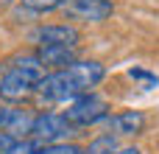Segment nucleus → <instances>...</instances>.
Here are the masks:
<instances>
[{"mask_svg": "<svg viewBox=\"0 0 159 154\" xmlns=\"http://www.w3.org/2000/svg\"><path fill=\"white\" fill-rule=\"evenodd\" d=\"M120 152V146H117V135H101V137H95L89 146H87V154H117Z\"/></svg>", "mask_w": 159, "mask_h": 154, "instance_id": "obj_10", "label": "nucleus"}, {"mask_svg": "<svg viewBox=\"0 0 159 154\" xmlns=\"http://www.w3.org/2000/svg\"><path fill=\"white\" fill-rule=\"evenodd\" d=\"M8 154H45V152H42V146H36V143H31V140H17V146Z\"/></svg>", "mask_w": 159, "mask_h": 154, "instance_id": "obj_13", "label": "nucleus"}, {"mask_svg": "<svg viewBox=\"0 0 159 154\" xmlns=\"http://www.w3.org/2000/svg\"><path fill=\"white\" fill-rule=\"evenodd\" d=\"M61 11L78 22H103L115 11V6H112V0H67L61 6Z\"/></svg>", "mask_w": 159, "mask_h": 154, "instance_id": "obj_5", "label": "nucleus"}, {"mask_svg": "<svg viewBox=\"0 0 159 154\" xmlns=\"http://www.w3.org/2000/svg\"><path fill=\"white\" fill-rule=\"evenodd\" d=\"M64 0H22V8L34 11V14H45V11H56L61 8Z\"/></svg>", "mask_w": 159, "mask_h": 154, "instance_id": "obj_11", "label": "nucleus"}, {"mask_svg": "<svg viewBox=\"0 0 159 154\" xmlns=\"http://www.w3.org/2000/svg\"><path fill=\"white\" fill-rule=\"evenodd\" d=\"M3 76H6V65H0V81H3Z\"/></svg>", "mask_w": 159, "mask_h": 154, "instance_id": "obj_17", "label": "nucleus"}, {"mask_svg": "<svg viewBox=\"0 0 159 154\" xmlns=\"http://www.w3.org/2000/svg\"><path fill=\"white\" fill-rule=\"evenodd\" d=\"M34 39L39 45H61V48H75L81 42V34L75 25L67 22H56V25H42L34 31Z\"/></svg>", "mask_w": 159, "mask_h": 154, "instance_id": "obj_6", "label": "nucleus"}, {"mask_svg": "<svg viewBox=\"0 0 159 154\" xmlns=\"http://www.w3.org/2000/svg\"><path fill=\"white\" fill-rule=\"evenodd\" d=\"M42 70L45 65L39 62L36 53H25L17 56L11 62V67L6 70L3 81H0V95L6 101H22L31 93H36V84L42 81Z\"/></svg>", "mask_w": 159, "mask_h": 154, "instance_id": "obj_2", "label": "nucleus"}, {"mask_svg": "<svg viewBox=\"0 0 159 154\" xmlns=\"http://www.w3.org/2000/svg\"><path fill=\"white\" fill-rule=\"evenodd\" d=\"M14 146H17V137H14V135H8V132L3 129V132H0V154H8Z\"/></svg>", "mask_w": 159, "mask_h": 154, "instance_id": "obj_15", "label": "nucleus"}, {"mask_svg": "<svg viewBox=\"0 0 159 154\" xmlns=\"http://www.w3.org/2000/svg\"><path fill=\"white\" fill-rule=\"evenodd\" d=\"M64 118H67L75 129H81V126H95L98 121H106V118H109V104H106L101 95L87 93V95H78V98L67 107Z\"/></svg>", "mask_w": 159, "mask_h": 154, "instance_id": "obj_3", "label": "nucleus"}, {"mask_svg": "<svg viewBox=\"0 0 159 154\" xmlns=\"http://www.w3.org/2000/svg\"><path fill=\"white\" fill-rule=\"evenodd\" d=\"M103 76H106V67L95 59L73 62L64 70L42 76V81L36 84V93L45 101H75L78 95L92 93V87H98L103 81Z\"/></svg>", "mask_w": 159, "mask_h": 154, "instance_id": "obj_1", "label": "nucleus"}, {"mask_svg": "<svg viewBox=\"0 0 159 154\" xmlns=\"http://www.w3.org/2000/svg\"><path fill=\"white\" fill-rule=\"evenodd\" d=\"M45 154H87V149L75 146V143H53V146H42Z\"/></svg>", "mask_w": 159, "mask_h": 154, "instance_id": "obj_12", "label": "nucleus"}, {"mask_svg": "<svg viewBox=\"0 0 159 154\" xmlns=\"http://www.w3.org/2000/svg\"><path fill=\"white\" fill-rule=\"evenodd\" d=\"M11 118H14V107L3 101V104H0V129H8Z\"/></svg>", "mask_w": 159, "mask_h": 154, "instance_id": "obj_14", "label": "nucleus"}, {"mask_svg": "<svg viewBox=\"0 0 159 154\" xmlns=\"http://www.w3.org/2000/svg\"><path fill=\"white\" fill-rule=\"evenodd\" d=\"M0 3H11V0H0Z\"/></svg>", "mask_w": 159, "mask_h": 154, "instance_id": "obj_18", "label": "nucleus"}, {"mask_svg": "<svg viewBox=\"0 0 159 154\" xmlns=\"http://www.w3.org/2000/svg\"><path fill=\"white\" fill-rule=\"evenodd\" d=\"M73 123L64 118V115H56V112H42L36 115V123H34V132L31 137L42 146H53V143H61L67 135H73Z\"/></svg>", "mask_w": 159, "mask_h": 154, "instance_id": "obj_4", "label": "nucleus"}, {"mask_svg": "<svg viewBox=\"0 0 159 154\" xmlns=\"http://www.w3.org/2000/svg\"><path fill=\"white\" fill-rule=\"evenodd\" d=\"M34 123H36V115H31L28 109H14V118H11V123H8V135H14L17 140H22L25 135H31L34 132Z\"/></svg>", "mask_w": 159, "mask_h": 154, "instance_id": "obj_9", "label": "nucleus"}, {"mask_svg": "<svg viewBox=\"0 0 159 154\" xmlns=\"http://www.w3.org/2000/svg\"><path fill=\"white\" fill-rule=\"evenodd\" d=\"M112 132L115 135H123V137H131V135H140L145 129V115L140 109H123V112H115L106 118Z\"/></svg>", "mask_w": 159, "mask_h": 154, "instance_id": "obj_7", "label": "nucleus"}, {"mask_svg": "<svg viewBox=\"0 0 159 154\" xmlns=\"http://www.w3.org/2000/svg\"><path fill=\"white\" fill-rule=\"evenodd\" d=\"M117 154H143V152H140V149H134V146H129V149H120Z\"/></svg>", "mask_w": 159, "mask_h": 154, "instance_id": "obj_16", "label": "nucleus"}, {"mask_svg": "<svg viewBox=\"0 0 159 154\" xmlns=\"http://www.w3.org/2000/svg\"><path fill=\"white\" fill-rule=\"evenodd\" d=\"M36 56H39V62L45 67H59V70H64L73 62H78L75 53H73V48H61V45H39Z\"/></svg>", "mask_w": 159, "mask_h": 154, "instance_id": "obj_8", "label": "nucleus"}]
</instances>
